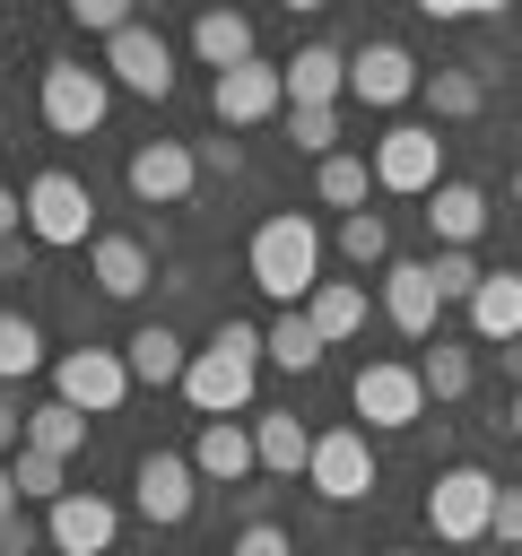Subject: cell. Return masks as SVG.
Segmentation results:
<instances>
[{
  "instance_id": "obj_1",
  "label": "cell",
  "mask_w": 522,
  "mask_h": 556,
  "mask_svg": "<svg viewBox=\"0 0 522 556\" xmlns=\"http://www.w3.org/2000/svg\"><path fill=\"white\" fill-rule=\"evenodd\" d=\"M252 287L278 313H304V295L322 287V226L304 208H278V217L252 226Z\"/></svg>"
},
{
  "instance_id": "obj_2",
  "label": "cell",
  "mask_w": 522,
  "mask_h": 556,
  "mask_svg": "<svg viewBox=\"0 0 522 556\" xmlns=\"http://www.w3.org/2000/svg\"><path fill=\"white\" fill-rule=\"evenodd\" d=\"M252 374H261V330L252 321H217L183 365V400L200 417H244L252 408Z\"/></svg>"
},
{
  "instance_id": "obj_3",
  "label": "cell",
  "mask_w": 522,
  "mask_h": 556,
  "mask_svg": "<svg viewBox=\"0 0 522 556\" xmlns=\"http://www.w3.org/2000/svg\"><path fill=\"white\" fill-rule=\"evenodd\" d=\"M496 486H505V478H487L478 460H444L435 486H426V530H435L444 547H478V539L496 530Z\"/></svg>"
},
{
  "instance_id": "obj_4",
  "label": "cell",
  "mask_w": 522,
  "mask_h": 556,
  "mask_svg": "<svg viewBox=\"0 0 522 556\" xmlns=\"http://www.w3.org/2000/svg\"><path fill=\"white\" fill-rule=\"evenodd\" d=\"M35 104H44V122H52L61 139H87V130L113 113V78H104V61H70V52H52L44 78H35Z\"/></svg>"
},
{
  "instance_id": "obj_5",
  "label": "cell",
  "mask_w": 522,
  "mask_h": 556,
  "mask_svg": "<svg viewBox=\"0 0 522 556\" xmlns=\"http://www.w3.org/2000/svg\"><path fill=\"white\" fill-rule=\"evenodd\" d=\"M26 235H35L44 252H78V243H96V191H87L70 165H44V174L26 182Z\"/></svg>"
},
{
  "instance_id": "obj_6",
  "label": "cell",
  "mask_w": 522,
  "mask_h": 556,
  "mask_svg": "<svg viewBox=\"0 0 522 556\" xmlns=\"http://www.w3.org/2000/svg\"><path fill=\"white\" fill-rule=\"evenodd\" d=\"M130 391L139 382H130V356L122 348H61L52 356V400H70L78 417H113Z\"/></svg>"
},
{
  "instance_id": "obj_7",
  "label": "cell",
  "mask_w": 522,
  "mask_h": 556,
  "mask_svg": "<svg viewBox=\"0 0 522 556\" xmlns=\"http://www.w3.org/2000/svg\"><path fill=\"white\" fill-rule=\"evenodd\" d=\"M348 408L365 417V434H409V426H426V382H418V365H357V382H348Z\"/></svg>"
},
{
  "instance_id": "obj_8",
  "label": "cell",
  "mask_w": 522,
  "mask_h": 556,
  "mask_svg": "<svg viewBox=\"0 0 522 556\" xmlns=\"http://www.w3.org/2000/svg\"><path fill=\"white\" fill-rule=\"evenodd\" d=\"M444 182V139L435 122H391L374 139V191H400V200H426Z\"/></svg>"
},
{
  "instance_id": "obj_9",
  "label": "cell",
  "mask_w": 522,
  "mask_h": 556,
  "mask_svg": "<svg viewBox=\"0 0 522 556\" xmlns=\"http://www.w3.org/2000/svg\"><path fill=\"white\" fill-rule=\"evenodd\" d=\"M130 504H139V521L183 530V521L200 513V469H191V452H139V460H130Z\"/></svg>"
},
{
  "instance_id": "obj_10",
  "label": "cell",
  "mask_w": 522,
  "mask_h": 556,
  "mask_svg": "<svg viewBox=\"0 0 522 556\" xmlns=\"http://www.w3.org/2000/svg\"><path fill=\"white\" fill-rule=\"evenodd\" d=\"M304 486H313L322 504H365V495H374V443H365V426H331V434H313Z\"/></svg>"
},
{
  "instance_id": "obj_11",
  "label": "cell",
  "mask_w": 522,
  "mask_h": 556,
  "mask_svg": "<svg viewBox=\"0 0 522 556\" xmlns=\"http://www.w3.org/2000/svg\"><path fill=\"white\" fill-rule=\"evenodd\" d=\"M122 182H130L139 208H183L191 182H200V148L191 139H139L130 165H122Z\"/></svg>"
},
{
  "instance_id": "obj_12",
  "label": "cell",
  "mask_w": 522,
  "mask_h": 556,
  "mask_svg": "<svg viewBox=\"0 0 522 556\" xmlns=\"http://www.w3.org/2000/svg\"><path fill=\"white\" fill-rule=\"evenodd\" d=\"M104 78H113V87H130V96H148V104H165V96H174V43H165L157 26H139V17H130V26L104 43Z\"/></svg>"
},
{
  "instance_id": "obj_13",
  "label": "cell",
  "mask_w": 522,
  "mask_h": 556,
  "mask_svg": "<svg viewBox=\"0 0 522 556\" xmlns=\"http://www.w3.org/2000/svg\"><path fill=\"white\" fill-rule=\"evenodd\" d=\"M426 87V70L409 61V43H391V35H374V43H357L348 52V96L357 104H374V113H391V104H409Z\"/></svg>"
},
{
  "instance_id": "obj_14",
  "label": "cell",
  "mask_w": 522,
  "mask_h": 556,
  "mask_svg": "<svg viewBox=\"0 0 522 556\" xmlns=\"http://www.w3.org/2000/svg\"><path fill=\"white\" fill-rule=\"evenodd\" d=\"M44 530H52V556H113V539H122V513H113V495H96V486H70V495L44 513Z\"/></svg>"
},
{
  "instance_id": "obj_15",
  "label": "cell",
  "mask_w": 522,
  "mask_h": 556,
  "mask_svg": "<svg viewBox=\"0 0 522 556\" xmlns=\"http://www.w3.org/2000/svg\"><path fill=\"white\" fill-rule=\"evenodd\" d=\"M287 104V70L278 61H244V70H226V78H209V113L226 122V130H252V122H270Z\"/></svg>"
},
{
  "instance_id": "obj_16",
  "label": "cell",
  "mask_w": 522,
  "mask_h": 556,
  "mask_svg": "<svg viewBox=\"0 0 522 556\" xmlns=\"http://www.w3.org/2000/svg\"><path fill=\"white\" fill-rule=\"evenodd\" d=\"M191 469H200V486H244L252 469H261V452H252V426L244 417H200V434H191Z\"/></svg>"
},
{
  "instance_id": "obj_17",
  "label": "cell",
  "mask_w": 522,
  "mask_h": 556,
  "mask_svg": "<svg viewBox=\"0 0 522 556\" xmlns=\"http://www.w3.org/2000/svg\"><path fill=\"white\" fill-rule=\"evenodd\" d=\"M383 321H391L400 339H435L444 295H435V269H426V261H391V269H383Z\"/></svg>"
},
{
  "instance_id": "obj_18",
  "label": "cell",
  "mask_w": 522,
  "mask_h": 556,
  "mask_svg": "<svg viewBox=\"0 0 522 556\" xmlns=\"http://www.w3.org/2000/svg\"><path fill=\"white\" fill-rule=\"evenodd\" d=\"M87 278H96V295L130 304V295H148V287H157V261H148V243H139V235H96V243H87Z\"/></svg>"
},
{
  "instance_id": "obj_19",
  "label": "cell",
  "mask_w": 522,
  "mask_h": 556,
  "mask_svg": "<svg viewBox=\"0 0 522 556\" xmlns=\"http://www.w3.org/2000/svg\"><path fill=\"white\" fill-rule=\"evenodd\" d=\"M191 61H200L209 78L261 61V52H252V17H244V9H200V17H191Z\"/></svg>"
},
{
  "instance_id": "obj_20",
  "label": "cell",
  "mask_w": 522,
  "mask_h": 556,
  "mask_svg": "<svg viewBox=\"0 0 522 556\" xmlns=\"http://www.w3.org/2000/svg\"><path fill=\"white\" fill-rule=\"evenodd\" d=\"M278 70H287V113L348 96V52H339V43H296V61H278Z\"/></svg>"
},
{
  "instance_id": "obj_21",
  "label": "cell",
  "mask_w": 522,
  "mask_h": 556,
  "mask_svg": "<svg viewBox=\"0 0 522 556\" xmlns=\"http://www.w3.org/2000/svg\"><path fill=\"white\" fill-rule=\"evenodd\" d=\"M426 226H435L444 252H470V243L487 235V191H478V182H435V191H426Z\"/></svg>"
},
{
  "instance_id": "obj_22",
  "label": "cell",
  "mask_w": 522,
  "mask_h": 556,
  "mask_svg": "<svg viewBox=\"0 0 522 556\" xmlns=\"http://www.w3.org/2000/svg\"><path fill=\"white\" fill-rule=\"evenodd\" d=\"M122 356H130V382H148V391H183V365H191V348H183V330L174 321H139L130 339H122Z\"/></svg>"
},
{
  "instance_id": "obj_23",
  "label": "cell",
  "mask_w": 522,
  "mask_h": 556,
  "mask_svg": "<svg viewBox=\"0 0 522 556\" xmlns=\"http://www.w3.org/2000/svg\"><path fill=\"white\" fill-rule=\"evenodd\" d=\"M252 452H261L270 478H304V460H313V426H304L296 408H252Z\"/></svg>"
},
{
  "instance_id": "obj_24",
  "label": "cell",
  "mask_w": 522,
  "mask_h": 556,
  "mask_svg": "<svg viewBox=\"0 0 522 556\" xmlns=\"http://www.w3.org/2000/svg\"><path fill=\"white\" fill-rule=\"evenodd\" d=\"M461 313H470V330H478L487 348H513V339H522V269H487Z\"/></svg>"
},
{
  "instance_id": "obj_25",
  "label": "cell",
  "mask_w": 522,
  "mask_h": 556,
  "mask_svg": "<svg viewBox=\"0 0 522 556\" xmlns=\"http://www.w3.org/2000/svg\"><path fill=\"white\" fill-rule=\"evenodd\" d=\"M304 321L322 330V348H348V339L365 330V287H357V278H322V287L304 295Z\"/></svg>"
},
{
  "instance_id": "obj_26",
  "label": "cell",
  "mask_w": 522,
  "mask_h": 556,
  "mask_svg": "<svg viewBox=\"0 0 522 556\" xmlns=\"http://www.w3.org/2000/svg\"><path fill=\"white\" fill-rule=\"evenodd\" d=\"M418 96L435 104V122H470V113L487 104V78H478V61H444V70H426Z\"/></svg>"
},
{
  "instance_id": "obj_27",
  "label": "cell",
  "mask_w": 522,
  "mask_h": 556,
  "mask_svg": "<svg viewBox=\"0 0 522 556\" xmlns=\"http://www.w3.org/2000/svg\"><path fill=\"white\" fill-rule=\"evenodd\" d=\"M418 382H426V400H470V382H478V356H470L461 339H444V330H435V348L418 356Z\"/></svg>"
},
{
  "instance_id": "obj_28",
  "label": "cell",
  "mask_w": 522,
  "mask_h": 556,
  "mask_svg": "<svg viewBox=\"0 0 522 556\" xmlns=\"http://www.w3.org/2000/svg\"><path fill=\"white\" fill-rule=\"evenodd\" d=\"M313 191H322L331 208H348V217H357V208H365V191H374V156H357V148L322 156V165H313Z\"/></svg>"
},
{
  "instance_id": "obj_29",
  "label": "cell",
  "mask_w": 522,
  "mask_h": 556,
  "mask_svg": "<svg viewBox=\"0 0 522 556\" xmlns=\"http://www.w3.org/2000/svg\"><path fill=\"white\" fill-rule=\"evenodd\" d=\"M261 356H270V365H287V374H313L331 348H322V330H313L304 313H278V321L261 330Z\"/></svg>"
},
{
  "instance_id": "obj_30",
  "label": "cell",
  "mask_w": 522,
  "mask_h": 556,
  "mask_svg": "<svg viewBox=\"0 0 522 556\" xmlns=\"http://www.w3.org/2000/svg\"><path fill=\"white\" fill-rule=\"evenodd\" d=\"M87 443V417L70 408V400H44V408H26V452H52V460H70Z\"/></svg>"
},
{
  "instance_id": "obj_31",
  "label": "cell",
  "mask_w": 522,
  "mask_h": 556,
  "mask_svg": "<svg viewBox=\"0 0 522 556\" xmlns=\"http://www.w3.org/2000/svg\"><path fill=\"white\" fill-rule=\"evenodd\" d=\"M339 261H348V269H391V226H383L374 208L339 217Z\"/></svg>"
},
{
  "instance_id": "obj_32",
  "label": "cell",
  "mask_w": 522,
  "mask_h": 556,
  "mask_svg": "<svg viewBox=\"0 0 522 556\" xmlns=\"http://www.w3.org/2000/svg\"><path fill=\"white\" fill-rule=\"evenodd\" d=\"M26 374H44V330L26 313H0V391L26 382Z\"/></svg>"
},
{
  "instance_id": "obj_33",
  "label": "cell",
  "mask_w": 522,
  "mask_h": 556,
  "mask_svg": "<svg viewBox=\"0 0 522 556\" xmlns=\"http://www.w3.org/2000/svg\"><path fill=\"white\" fill-rule=\"evenodd\" d=\"M9 478H17V495H26V504H44V513L70 495V460H52V452H17V460H9Z\"/></svg>"
},
{
  "instance_id": "obj_34",
  "label": "cell",
  "mask_w": 522,
  "mask_h": 556,
  "mask_svg": "<svg viewBox=\"0 0 522 556\" xmlns=\"http://www.w3.org/2000/svg\"><path fill=\"white\" fill-rule=\"evenodd\" d=\"M287 139H296L304 156H339V104H296V113H287Z\"/></svg>"
},
{
  "instance_id": "obj_35",
  "label": "cell",
  "mask_w": 522,
  "mask_h": 556,
  "mask_svg": "<svg viewBox=\"0 0 522 556\" xmlns=\"http://www.w3.org/2000/svg\"><path fill=\"white\" fill-rule=\"evenodd\" d=\"M426 269H435V295H444V304H470V295H478V278H487L470 252H435Z\"/></svg>"
},
{
  "instance_id": "obj_36",
  "label": "cell",
  "mask_w": 522,
  "mask_h": 556,
  "mask_svg": "<svg viewBox=\"0 0 522 556\" xmlns=\"http://www.w3.org/2000/svg\"><path fill=\"white\" fill-rule=\"evenodd\" d=\"M70 26H87V35L113 43V35L130 26V0H70Z\"/></svg>"
},
{
  "instance_id": "obj_37",
  "label": "cell",
  "mask_w": 522,
  "mask_h": 556,
  "mask_svg": "<svg viewBox=\"0 0 522 556\" xmlns=\"http://www.w3.org/2000/svg\"><path fill=\"white\" fill-rule=\"evenodd\" d=\"M226 556H296V539H287L278 521H244V530L226 539Z\"/></svg>"
},
{
  "instance_id": "obj_38",
  "label": "cell",
  "mask_w": 522,
  "mask_h": 556,
  "mask_svg": "<svg viewBox=\"0 0 522 556\" xmlns=\"http://www.w3.org/2000/svg\"><path fill=\"white\" fill-rule=\"evenodd\" d=\"M44 547H52V530H44L35 513H9V521H0V556H44Z\"/></svg>"
},
{
  "instance_id": "obj_39",
  "label": "cell",
  "mask_w": 522,
  "mask_h": 556,
  "mask_svg": "<svg viewBox=\"0 0 522 556\" xmlns=\"http://www.w3.org/2000/svg\"><path fill=\"white\" fill-rule=\"evenodd\" d=\"M496 547H522V486H496Z\"/></svg>"
},
{
  "instance_id": "obj_40",
  "label": "cell",
  "mask_w": 522,
  "mask_h": 556,
  "mask_svg": "<svg viewBox=\"0 0 522 556\" xmlns=\"http://www.w3.org/2000/svg\"><path fill=\"white\" fill-rule=\"evenodd\" d=\"M200 174H226V182H235V174H244V148H235V139H200Z\"/></svg>"
},
{
  "instance_id": "obj_41",
  "label": "cell",
  "mask_w": 522,
  "mask_h": 556,
  "mask_svg": "<svg viewBox=\"0 0 522 556\" xmlns=\"http://www.w3.org/2000/svg\"><path fill=\"white\" fill-rule=\"evenodd\" d=\"M35 252H44L35 235H9V243H0V278H35Z\"/></svg>"
},
{
  "instance_id": "obj_42",
  "label": "cell",
  "mask_w": 522,
  "mask_h": 556,
  "mask_svg": "<svg viewBox=\"0 0 522 556\" xmlns=\"http://www.w3.org/2000/svg\"><path fill=\"white\" fill-rule=\"evenodd\" d=\"M9 452H26V408L0 391V460H9Z\"/></svg>"
},
{
  "instance_id": "obj_43",
  "label": "cell",
  "mask_w": 522,
  "mask_h": 556,
  "mask_svg": "<svg viewBox=\"0 0 522 556\" xmlns=\"http://www.w3.org/2000/svg\"><path fill=\"white\" fill-rule=\"evenodd\" d=\"M9 235H26V191L0 182V243H9Z\"/></svg>"
},
{
  "instance_id": "obj_44",
  "label": "cell",
  "mask_w": 522,
  "mask_h": 556,
  "mask_svg": "<svg viewBox=\"0 0 522 556\" xmlns=\"http://www.w3.org/2000/svg\"><path fill=\"white\" fill-rule=\"evenodd\" d=\"M235 513L244 521H270V486H235Z\"/></svg>"
},
{
  "instance_id": "obj_45",
  "label": "cell",
  "mask_w": 522,
  "mask_h": 556,
  "mask_svg": "<svg viewBox=\"0 0 522 556\" xmlns=\"http://www.w3.org/2000/svg\"><path fill=\"white\" fill-rule=\"evenodd\" d=\"M9 513H26V495H17V478H9V460H0V521Z\"/></svg>"
},
{
  "instance_id": "obj_46",
  "label": "cell",
  "mask_w": 522,
  "mask_h": 556,
  "mask_svg": "<svg viewBox=\"0 0 522 556\" xmlns=\"http://www.w3.org/2000/svg\"><path fill=\"white\" fill-rule=\"evenodd\" d=\"M496 365H505V382L522 391V339H513V348H496Z\"/></svg>"
},
{
  "instance_id": "obj_47",
  "label": "cell",
  "mask_w": 522,
  "mask_h": 556,
  "mask_svg": "<svg viewBox=\"0 0 522 556\" xmlns=\"http://www.w3.org/2000/svg\"><path fill=\"white\" fill-rule=\"evenodd\" d=\"M505 426H513V443H522V391H513V400H505Z\"/></svg>"
},
{
  "instance_id": "obj_48",
  "label": "cell",
  "mask_w": 522,
  "mask_h": 556,
  "mask_svg": "<svg viewBox=\"0 0 522 556\" xmlns=\"http://www.w3.org/2000/svg\"><path fill=\"white\" fill-rule=\"evenodd\" d=\"M513 208H522V165H513Z\"/></svg>"
},
{
  "instance_id": "obj_49",
  "label": "cell",
  "mask_w": 522,
  "mask_h": 556,
  "mask_svg": "<svg viewBox=\"0 0 522 556\" xmlns=\"http://www.w3.org/2000/svg\"><path fill=\"white\" fill-rule=\"evenodd\" d=\"M383 556H426V547H383Z\"/></svg>"
},
{
  "instance_id": "obj_50",
  "label": "cell",
  "mask_w": 522,
  "mask_h": 556,
  "mask_svg": "<svg viewBox=\"0 0 522 556\" xmlns=\"http://www.w3.org/2000/svg\"><path fill=\"white\" fill-rule=\"evenodd\" d=\"M0 139H9V113H0Z\"/></svg>"
},
{
  "instance_id": "obj_51",
  "label": "cell",
  "mask_w": 522,
  "mask_h": 556,
  "mask_svg": "<svg viewBox=\"0 0 522 556\" xmlns=\"http://www.w3.org/2000/svg\"><path fill=\"white\" fill-rule=\"evenodd\" d=\"M0 313H9V304H0Z\"/></svg>"
}]
</instances>
